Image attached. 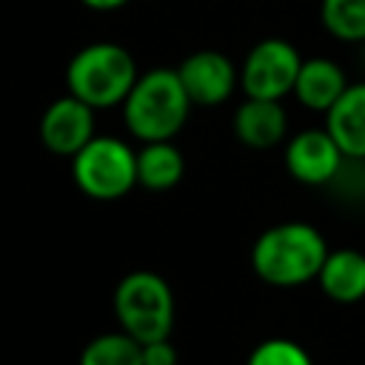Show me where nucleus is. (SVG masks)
Listing matches in <instances>:
<instances>
[{"instance_id": "obj_15", "label": "nucleus", "mask_w": 365, "mask_h": 365, "mask_svg": "<svg viewBox=\"0 0 365 365\" xmlns=\"http://www.w3.org/2000/svg\"><path fill=\"white\" fill-rule=\"evenodd\" d=\"M77 365H143V342L125 331H108L94 336Z\"/></svg>"}, {"instance_id": "obj_20", "label": "nucleus", "mask_w": 365, "mask_h": 365, "mask_svg": "<svg viewBox=\"0 0 365 365\" xmlns=\"http://www.w3.org/2000/svg\"><path fill=\"white\" fill-rule=\"evenodd\" d=\"M80 3L88 6V9H94V11H114V9L125 6L128 0H80Z\"/></svg>"}, {"instance_id": "obj_4", "label": "nucleus", "mask_w": 365, "mask_h": 365, "mask_svg": "<svg viewBox=\"0 0 365 365\" xmlns=\"http://www.w3.org/2000/svg\"><path fill=\"white\" fill-rule=\"evenodd\" d=\"M114 317L120 331L137 342L168 339L174 328V294L154 271H131L114 288Z\"/></svg>"}, {"instance_id": "obj_10", "label": "nucleus", "mask_w": 365, "mask_h": 365, "mask_svg": "<svg viewBox=\"0 0 365 365\" xmlns=\"http://www.w3.org/2000/svg\"><path fill=\"white\" fill-rule=\"evenodd\" d=\"M288 131V114L279 100L245 97V103L234 111V134L242 145L265 151L282 143Z\"/></svg>"}, {"instance_id": "obj_21", "label": "nucleus", "mask_w": 365, "mask_h": 365, "mask_svg": "<svg viewBox=\"0 0 365 365\" xmlns=\"http://www.w3.org/2000/svg\"><path fill=\"white\" fill-rule=\"evenodd\" d=\"M362 46H365V43H362ZM362 60H365V57H362Z\"/></svg>"}, {"instance_id": "obj_12", "label": "nucleus", "mask_w": 365, "mask_h": 365, "mask_svg": "<svg viewBox=\"0 0 365 365\" xmlns=\"http://www.w3.org/2000/svg\"><path fill=\"white\" fill-rule=\"evenodd\" d=\"M348 86L351 83L339 63H334L328 57H311V60H302V68H299V77L294 86V97L308 111L328 114V108L342 97V91Z\"/></svg>"}, {"instance_id": "obj_8", "label": "nucleus", "mask_w": 365, "mask_h": 365, "mask_svg": "<svg viewBox=\"0 0 365 365\" xmlns=\"http://www.w3.org/2000/svg\"><path fill=\"white\" fill-rule=\"evenodd\" d=\"M342 163L345 154L328 128H305L285 145V168L302 185H328Z\"/></svg>"}, {"instance_id": "obj_7", "label": "nucleus", "mask_w": 365, "mask_h": 365, "mask_svg": "<svg viewBox=\"0 0 365 365\" xmlns=\"http://www.w3.org/2000/svg\"><path fill=\"white\" fill-rule=\"evenodd\" d=\"M177 74L191 97L194 106H222L234 88L240 86V68H234V63L214 48H200L194 54H188L180 66Z\"/></svg>"}, {"instance_id": "obj_5", "label": "nucleus", "mask_w": 365, "mask_h": 365, "mask_svg": "<svg viewBox=\"0 0 365 365\" xmlns=\"http://www.w3.org/2000/svg\"><path fill=\"white\" fill-rule=\"evenodd\" d=\"M71 174L77 188L100 202L125 197L137 180V151L117 137H94L83 151L71 157Z\"/></svg>"}, {"instance_id": "obj_6", "label": "nucleus", "mask_w": 365, "mask_h": 365, "mask_svg": "<svg viewBox=\"0 0 365 365\" xmlns=\"http://www.w3.org/2000/svg\"><path fill=\"white\" fill-rule=\"evenodd\" d=\"M302 68V54L282 37H265L245 54L240 66V88L245 97L282 100L294 94L297 77Z\"/></svg>"}, {"instance_id": "obj_17", "label": "nucleus", "mask_w": 365, "mask_h": 365, "mask_svg": "<svg viewBox=\"0 0 365 365\" xmlns=\"http://www.w3.org/2000/svg\"><path fill=\"white\" fill-rule=\"evenodd\" d=\"M245 365H314V362H311L308 351L302 345H297L294 339L271 336L251 351Z\"/></svg>"}, {"instance_id": "obj_2", "label": "nucleus", "mask_w": 365, "mask_h": 365, "mask_svg": "<svg viewBox=\"0 0 365 365\" xmlns=\"http://www.w3.org/2000/svg\"><path fill=\"white\" fill-rule=\"evenodd\" d=\"M191 97L177 68L143 71L123 103V123L140 143L174 140L188 120Z\"/></svg>"}, {"instance_id": "obj_14", "label": "nucleus", "mask_w": 365, "mask_h": 365, "mask_svg": "<svg viewBox=\"0 0 365 365\" xmlns=\"http://www.w3.org/2000/svg\"><path fill=\"white\" fill-rule=\"evenodd\" d=\"M185 160L171 140L143 143L137 148V180L148 191H168L182 180Z\"/></svg>"}, {"instance_id": "obj_1", "label": "nucleus", "mask_w": 365, "mask_h": 365, "mask_svg": "<svg viewBox=\"0 0 365 365\" xmlns=\"http://www.w3.org/2000/svg\"><path fill=\"white\" fill-rule=\"evenodd\" d=\"M325 259V237L308 222L271 225L251 245L254 274L274 288H297L317 279Z\"/></svg>"}, {"instance_id": "obj_3", "label": "nucleus", "mask_w": 365, "mask_h": 365, "mask_svg": "<svg viewBox=\"0 0 365 365\" xmlns=\"http://www.w3.org/2000/svg\"><path fill=\"white\" fill-rule=\"evenodd\" d=\"M140 71L137 60L120 43H91L83 46L66 66L68 94L91 106L94 111L123 106L134 88Z\"/></svg>"}, {"instance_id": "obj_19", "label": "nucleus", "mask_w": 365, "mask_h": 365, "mask_svg": "<svg viewBox=\"0 0 365 365\" xmlns=\"http://www.w3.org/2000/svg\"><path fill=\"white\" fill-rule=\"evenodd\" d=\"M143 365H177V348L171 339H154L143 345Z\"/></svg>"}, {"instance_id": "obj_9", "label": "nucleus", "mask_w": 365, "mask_h": 365, "mask_svg": "<svg viewBox=\"0 0 365 365\" xmlns=\"http://www.w3.org/2000/svg\"><path fill=\"white\" fill-rule=\"evenodd\" d=\"M94 108L74 94L57 97L40 117V140L57 157H74L94 140Z\"/></svg>"}, {"instance_id": "obj_18", "label": "nucleus", "mask_w": 365, "mask_h": 365, "mask_svg": "<svg viewBox=\"0 0 365 365\" xmlns=\"http://www.w3.org/2000/svg\"><path fill=\"white\" fill-rule=\"evenodd\" d=\"M328 188H334L345 200H365V160L345 157L342 168L328 182Z\"/></svg>"}, {"instance_id": "obj_11", "label": "nucleus", "mask_w": 365, "mask_h": 365, "mask_svg": "<svg viewBox=\"0 0 365 365\" xmlns=\"http://www.w3.org/2000/svg\"><path fill=\"white\" fill-rule=\"evenodd\" d=\"M325 128L345 157L365 160V80L351 83L342 97L328 108Z\"/></svg>"}, {"instance_id": "obj_13", "label": "nucleus", "mask_w": 365, "mask_h": 365, "mask_svg": "<svg viewBox=\"0 0 365 365\" xmlns=\"http://www.w3.org/2000/svg\"><path fill=\"white\" fill-rule=\"evenodd\" d=\"M322 294L334 302L351 305L365 297V254L356 248L328 251V259L317 277Z\"/></svg>"}, {"instance_id": "obj_16", "label": "nucleus", "mask_w": 365, "mask_h": 365, "mask_svg": "<svg viewBox=\"0 0 365 365\" xmlns=\"http://www.w3.org/2000/svg\"><path fill=\"white\" fill-rule=\"evenodd\" d=\"M322 26L342 43H365V0H322Z\"/></svg>"}]
</instances>
